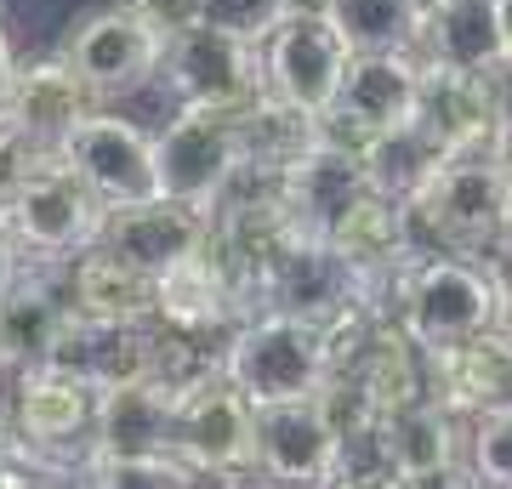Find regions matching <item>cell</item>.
<instances>
[{
    "mask_svg": "<svg viewBox=\"0 0 512 489\" xmlns=\"http://www.w3.org/2000/svg\"><path fill=\"white\" fill-rule=\"evenodd\" d=\"M512 182L495 171L490 148L478 154H439L427 177L404 194L410 245L416 256H490L501 245Z\"/></svg>",
    "mask_w": 512,
    "mask_h": 489,
    "instance_id": "cell-1",
    "label": "cell"
},
{
    "mask_svg": "<svg viewBox=\"0 0 512 489\" xmlns=\"http://www.w3.org/2000/svg\"><path fill=\"white\" fill-rule=\"evenodd\" d=\"M171 455L211 484L256 478V410L228 381L222 359L171 399Z\"/></svg>",
    "mask_w": 512,
    "mask_h": 489,
    "instance_id": "cell-2",
    "label": "cell"
},
{
    "mask_svg": "<svg viewBox=\"0 0 512 489\" xmlns=\"http://www.w3.org/2000/svg\"><path fill=\"white\" fill-rule=\"evenodd\" d=\"M222 370L245 393L251 410L285 404V399H313L330 376L319 325L291 319V313H251V319H239L234 336L222 342Z\"/></svg>",
    "mask_w": 512,
    "mask_h": 489,
    "instance_id": "cell-3",
    "label": "cell"
},
{
    "mask_svg": "<svg viewBox=\"0 0 512 489\" xmlns=\"http://www.w3.org/2000/svg\"><path fill=\"white\" fill-rule=\"evenodd\" d=\"M103 222H109V205L97 200L52 148V154H40V165L18 188L0 234L23 251V262H57L63 268L80 251L103 245Z\"/></svg>",
    "mask_w": 512,
    "mask_h": 489,
    "instance_id": "cell-4",
    "label": "cell"
},
{
    "mask_svg": "<svg viewBox=\"0 0 512 489\" xmlns=\"http://www.w3.org/2000/svg\"><path fill=\"white\" fill-rule=\"evenodd\" d=\"M399 325L421 353L495 330V279L484 256H416L404 273Z\"/></svg>",
    "mask_w": 512,
    "mask_h": 489,
    "instance_id": "cell-5",
    "label": "cell"
},
{
    "mask_svg": "<svg viewBox=\"0 0 512 489\" xmlns=\"http://www.w3.org/2000/svg\"><path fill=\"white\" fill-rule=\"evenodd\" d=\"M160 80L177 97V109H245L268 91L262 74V40H245L217 23H194L165 40Z\"/></svg>",
    "mask_w": 512,
    "mask_h": 489,
    "instance_id": "cell-6",
    "label": "cell"
},
{
    "mask_svg": "<svg viewBox=\"0 0 512 489\" xmlns=\"http://www.w3.org/2000/svg\"><path fill=\"white\" fill-rule=\"evenodd\" d=\"M239 109H177L154 131L160 194L211 217L239 177Z\"/></svg>",
    "mask_w": 512,
    "mask_h": 489,
    "instance_id": "cell-7",
    "label": "cell"
},
{
    "mask_svg": "<svg viewBox=\"0 0 512 489\" xmlns=\"http://www.w3.org/2000/svg\"><path fill=\"white\" fill-rule=\"evenodd\" d=\"M57 160L109 205H143L160 200V165H154V131H143L137 120H126L120 109L86 114L80 126L57 143Z\"/></svg>",
    "mask_w": 512,
    "mask_h": 489,
    "instance_id": "cell-8",
    "label": "cell"
},
{
    "mask_svg": "<svg viewBox=\"0 0 512 489\" xmlns=\"http://www.w3.org/2000/svg\"><path fill=\"white\" fill-rule=\"evenodd\" d=\"M421 109V57L416 52H376L353 57L348 80L336 91V109L319 120V137L365 154L376 137L399 126H416Z\"/></svg>",
    "mask_w": 512,
    "mask_h": 489,
    "instance_id": "cell-9",
    "label": "cell"
},
{
    "mask_svg": "<svg viewBox=\"0 0 512 489\" xmlns=\"http://www.w3.org/2000/svg\"><path fill=\"white\" fill-rule=\"evenodd\" d=\"M57 52L69 57L74 74L109 103V97H131L148 80H160L165 35H154L131 6H103V12H86L80 23H69Z\"/></svg>",
    "mask_w": 512,
    "mask_h": 489,
    "instance_id": "cell-10",
    "label": "cell"
},
{
    "mask_svg": "<svg viewBox=\"0 0 512 489\" xmlns=\"http://www.w3.org/2000/svg\"><path fill=\"white\" fill-rule=\"evenodd\" d=\"M512 103V69H444L421 63L416 126L439 143V154H478L490 148L495 126Z\"/></svg>",
    "mask_w": 512,
    "mask_h": 489,
    "instance_id": "cell-11",
    "label": "cell"
},
{
    "mask_svg": "<svg viewBox=\"0 0 512 489\" xmlns=\"http://www.w3.org/2000/svg\"><path fill=\"white\" fill-rule=\"evenodd\" d=\"M348 63H353V52L342 46L330 18H279V29L262 40L268 91L296 103L313 120H325L336 109V91L348 80Z\"/></svg>",
    "mask_w": 512,
    "mask_h": 489,
    "instance_id": "cell-12",
    "label": "cell"
},
{
    "mask_svg": "<svg viewBox=\"0 0 512 489\" xmlns=\"http://www.w3.org/2000/svg\"><path fill=\"white\" fill-rule=\"evenodd\" d=\"M256 478L274 489H330L336 427L319 399H285L256 410Z\"/></svg>",
    "mask_w": 512,
    "mask_h": 489,
    "instance_id": "cell-13",
    "label": "cell"
},
{
    "mask_svg": "<svg viewBox=\"0 0 512 489\" xmlns=\"http://www.w3.org/2000/svg\"><path fill=\"white\" fill-rule=\"evenodd\" d=\"M353 296H359V273L330 251V239L302 234L262 268L256 313H291V319H308V325H330Z\"/></svg>",
    "mask_w": 512,
    "mask_h": 489,
    "instance_id": "cell-14",
    "label": "cell"
},
{
    "mask_svg": "<svg viewBox=\"0 0 512 489\" xmlns=\"http://www.w3.org/2000/svg\"><path fill=\"white\" fill-rule=\"evenodd\" d=\"M69 319H74V302H69L63 268L57 262H23L18 279L0 290V364H6V376L52 359Z\"/></svg>",
    "mask_w": 512,
    "mask_h": 489,
    "instance_id": "cell-15",
    "label": "cell"
},
{
    "mask_svg": "<svg viewBox=\"0 0 512 489\" xmlns=\"http://www.w3.org/2000/svg\"><path fill=\"white\" fill-rule=\"evenodd\" d=\"M427 399L456 421L490 416L512 404V342L501 330H478L467 342L427 353Z\"/></svg>",
    "mask_w": 512,
    "mask_h": 489,
    "instance_id": "cell-16",
    "label": "cell"
},
{
    "mask_svg": "<svg viewBox=\"0 0 512 489\" xmlns=\"http://www.w3.org/2000/svg\"><path fill=\"white\" fill-rule=\"evenodd\" d=\"M103 109V97H97L80 74H74V63L63 52H46V57H29V63H18V74H12V91H6V120L29 137L35 148H46L52 154L63 137H69L86 114Z\"/></svg>",
    "mask_w": 512,
    "mask_h": 489,
    "instance_id": "cell-17",
    "label": "cell"
},
{
    "mask_svg": "<svg viewBox=\"0 0 512 489\" xmlns=\"http://www.w3.org/2000/svg\"><path fill=\"white\" fill-rule=\"evenodd\" d=\"M239 319H245V313H239L234 279L222 273V262L205 251V245L154 273V325L188 330V336L222 347L234 336Z\"/></svg>",
    "mask_w": 512,
    "mask_h": 489,
    "instance_id": "cell-18",
    "label": "cell"
},
{
    "mask_svg": "<svg viewBox=\"0 0 512 489\" xmlns=\"http://www.w3.org/2000/svg\"><path fill=\"white\" fill-rule=\"evenodd\" d=\"M279 188H285V205H291L296 228L325 239L330 228H336V217H342L359 194H370L376 182H370V171H365V154H353V148L319 137L302 160L279 171Z\"/></svg>",
    "mask_w": 512,
    "mask_h": 489,
    "instance_id": "cell-19",
    "label": "cell"
},
{
    "mask_svg": "<svg viewBox=\"0 0 512 489\" xmlns=\"http://www.w3.org/2000/svg\"><path fill=\"white\" fill-rule=\"evenodd\" d=\"M46 364H63L74 376H86L97 393L154 381V325H92V319L74 313Z\"/></svg>",
    "mask_w": 512,
    "mask_h": 489,
    "instance_id": "cell-20",
    "label": "cell"
},
{
    "mask_svg": "<svg viewBox=\"0 0 512 489\" xmlns=\"http://www.w3.org/2000/svg\"><path fill=\"white\" fill-rule=\"evenodd\" d=\"M69 302L92 325H154V273L126 262L109 245H92L74 262H63Z\"/></svg>",
    "mask_w": 512,
    "mask_h": 489,
    "instance_id": "cell-21",
    "label": "cell"
},
{
    "mask_svg": "<svg viewBox=\"0 0 512 489\" xmlns=\"http://www.w3.org/2000/svg\"><path fill=\"white\" fill-rule=\"evenodd\" d=\"M205 234H211V217L165 200V194L160 200H143V205H114L109 222H103V245L120 251L126 262H137L143 273H160L177 256L200 251Z\"/></svg>",
    "mask_w": 512,
    "mask_h": 489,
    "instance_id": "cell-22",
    "label": "cell"
},
{
    "mask_svg": "<svg viewBox=\"0 0 512 489\" xmlns=\"http://www.w3.org/2000/svg\"><path fill=\"white\" fill-rule=\"evenodd\" d=\"M342 376H353V387L365 393V404L387 421L404 416V410H416V404H427V353L410 342V330L399 319H382V325L370 330L365 353Z\"/></svg>",
    "mask_w": 512,
    "mask_h": 489,
    "instance_id": "cell-23",
    "label": "cell"
},
{
    "mask_svg": "<svg viewBox=\"0 0 512 489\" xmlns=\"http://www.w3.org/2000/svg\"><path fill=\"white\" fill-rule=\"evenodd\" d=\"M325 239H330V251L342 256L359 279H365V273H387V268L416 262L404 200H399V194H382V188L359 194V200L336 217V228H330Z\"/></svg>",
    "mask_w": 512,
    "mask_h": 489,
    "instance_id": "cell-24",
    "label": "cell"
},
{
    "mask_svg": "<svg viewBox=\"0 0 512 489\" xmlns=\"http://www.w3.org/2000/svg\"><path fill=\"white\" fill-rule=\"evenodd\" d=\"M171 399L160 381H131L97 399L92 455L131 461V455H171Z\"/></svg>",
    "mask_w": 512,
    "mask_h": 489,
    "instance_id": "cell-25",
    "label": "cell"
},
{
    "mask_svg": "<svg viewBox=\"0 0 512 489\" xmlns=\"http://www.w3.org/2000/svg\"><path fill=\"white\" fill-rule=\"evenodd\" d=\"M421 63H444V69H501V23H495V0H444L439 12L421 18L416 40Z\"/></svg>",
    "mask_w": 512,
    "mask_h": 489,
    "instance_id": "cell-26",
    "label": "cell"
},
{
    "mask_svg": "<svg viewBox=\"0 0 512 489\" xmlns=\"http://www.w3.org/2000/svg\"><path fill=\"white\" fill-rule=\"evenodd\" d=\"M234 120H239V165L245 171H274L279 177L285 165H296L319 143V120L302 114L296 103H285V97H274V91L251 97Z\"/></svg>",
    "mask_w": 512,
    "mask_h": 489,
    "instance_id": "cell-27",
    "label": "cell"
},
{
    "mask_svg": "<svg viewBox=\"0 0 512 489\" xmlns=\"http://www.w3.org/2000/svg\"><path fill=\"white\" fill-rule=\"evenodd\" d=\"M393 467L399 478H433V472L461 467V421L433 399L393 416Z\"/></svg>",
    "mask_w": 512,
    "mask_h": 489,
    "instance_id": "cell-28",
    "label": "cell"
},
{
    "mask_svg": "<svg viewBox=\"0 0 512 489\" xmlns=\"http://www.w3.org/2000/svg\"><path fill=\"white\" fill-rule=\"evenodd\" d=\"M336 35L353 57H376V52H416L421 40V12L416 0H336Z\"/></svg>",
    "mask_w": 512,
    "mask_h": 489,
    "instance_id": "cell-29",
    "label": "cell"
},
{
    "mask_svg": "<svg viewBox=\"0 0 512 489\" xmlns=\"http://www.w3.org/2000/svg\"><path fill=\"white\" fill-rule=\"evenodd\" d=\"M80 489H200V478L177 455H131V461L92 455L80 472Z\"/></svg>",
    "mask_w": 512,
    "mask_h": 489,
    "instance_id": "cell-30",
    "label": "cell"
},
{
    "mask_svg": "<svg viewBox=\"0 0 512 489\" xmlns=\"http://www.w3.org/2000/svg\"><path fill=\"white\" fill-rule=\"evenodd\" d=\"M461 455H467V467H473L467 478H473L478 489H507L512 484V404L467 421Z\"/></svg>",
    "mask_w": 512,
    "mask_h": 489,
    "instance_id": "cell-31",
    "label": "cell"
},
{
    "mask_svg": "<svg viewBox=\"0 0 512 489\" xmlns=\"http://www.w3.org/2000/svg\"><path fill=\"white\" fill-rule=\"evenodd\" d=\"M40 154H46V148H35L6 114H0V222H6L12 200H18V188L29 182V171L40 165Z\"/></svg>",
    "mask_w": 512,
    "mask_h": 489,
    "instance_id": "cell-32",
    "label": "cell"
},
{
    "mask_svg": "<svg viewBox=\"0 0 512 489\" xmlns=\"http://www.w3.org/2000/svg\"><path fill=\"white\" fill-rule=\"evenodd\" d=\"M279 0H205V23L217 29H234L245 40H268L279 29Z\"/></svg>",
    "mask_w": 512,
    "mask_h": 489,
    "instance_id": "cell-33",
    "label": "cell"
},
{
    "mask_svg": "<svg viewBox=\"0 0 512 489\" xmlns=\"http://www.w3.org/2000/svg\"><path fill=\"white\" fill-rule=\"evenodd\" d=\"M126 6L165 40L183 35V29H194V23H205V0H126Z\"/></svg>",
    "mask_w": 512,
    "mask_h": 489,
    "instance_id": "cell-34",
    "label": "cell"
},
{
    "mask_svg": "<svg viewBox=\"0 0 512 489\" xmlns=\"http://www.w3.org/2000/svg\"><path fill=\"white\" fill-rule=\"evenodd\" d=\"M490 279H495V330L512 342V251H490Z\"/></svg>",
    "mask_w": 512,
    "mask_h": 489,
    "instance_id": "cell-35",
    "label": "cell"
},
{
    "mask_svg": "<svg viewBox=\"0 0 512 489\" xmlns=\"http://www.w3.org/2000/svg\"><path fill=\"white\" fill-rule=\"evenodd\" d=\"M490 160H495V171L512 182V103H507V114H501V126H495V137H490Z\"/></svg>",
    "mask_w": 512,
    "mask_h": 489,
    "instance_id": "cell-36",
    "label": "cell"
},
{
    "mask_svg": "<svg viewBox=\"0 0 512 489\" xmlns=\"http://www.w3.org/2000/svg\"><path fill=\"white\" fill-rule=\"evenodd\" d=\"M279 12H285V18H330L336 0H279Z\"/></svg>",
    "mask_w": 512,
    "mask_h": 489,
    "instance_id": "cell-37",
    "label": "cell"
},
{
    "mask_svg": "<svg viewBox=\"0 0 512 489\" xmlns=\"http://www.w3.org/2000/svg\"><path fill=\"white\" fill-rule=\"evenodd\" d=\"M12 74H18V52H12V40L0 29V109H6V91H12Z\"/></svg>",
    "mask_w": 512,
    "mask_h": 489,
    "instance_id": "cell-38",
    "label": "cell"
},
{
    "mask_svg": "<svg viewBox=\"0 0 512 489\" xmlns=\"http://www.w3.org/2000/svg\"><path fill=\"white\" fill-rule=\"evenodd\" d=\"M18 268H23V251H18V245H12L6 234H0V290L18 279Z\"/></svg>",
    "mask_w": 512,
    "mask_h": 489,
    "instance_id": "cell-39",
    "label": "cell"
},
{
    "mask_svg": "<svg viewBox=\"0 0 512 489\" xmlns=\"http://www.w3.org/2000/svg\"><path fill=\"white\" fill-rule=\"evenodd\" d=\"M495 23H501V57L512 69V0H495Z\"/></svg>",
    "mask_w": 512,
    "mask_h": 489,
    "instance_id": "cell-40",
    "label": "cell"
},
{
    "mask_svg": "<svg viewBox=\"0 0 512 489\" xmlns=\"http://www.w3.org/2000/svg\"><path fill=\"white\" fill-rule=\"evenodd\" d=\"M330 489H410V478H353V484H330Z\"/></svg>",
    "mask_w": 512,
    "mask_h": 489,
    "instance_id": "cell-41",
    "label": "cell"
},
{
    "mask_svg": "<svg viewBox=\"0 0 512 489\" xmlns=\"http://www.w3.org/2000/svg\"><path fill=\"white\" fill-rule=\"evenodd\" d=\"M0 489H35V478H29V472L18 467V455H12V467L0 472Z\"/></svg>",
    "mask_w": 512,
    "mask_h": 489,
    "instance_id": "cell-42",
    "label": "cell"
},
{
    "mask_svg": "<svg viewBox=\"0 0 512 489\" xmlns=\"http://www.w3.org/2000/svg\"><path fill=\"white\" fill-rule=\"evenodd\" d=\"M12 455H18V438H12V427L0 421V472L12 467Z\"/></svg>",
    "mask_w": 512,
    "mask_h": 489,
    "instance_id": "cell-43",
    "label": "cell"
},
{
    "mask_svg": "<svg viewBox=\"0 0 512 489\" xmlns=\"http://www.w3.org/2000/svg\"><path fill=\"white\" fill-rule=\"evenodd\" d=\"M495 251H512V194H507V217H501V245Z\"/></svg>",
    "mask_w": 512,
    "mask_h": 489,
    "instance_id": "cell-44",
    "label": "cell"
},
{
    "mask_svg": "<svg viewBox=\"0 0 512 489\" xmlns=\"http://www.w3.org/2000/svg\"><path fill=\"white\" fill-rule=\"evenodd\" d=\"M439 6H444V0H416V12H421V18H427V12H439Z\"/></svg>",
    "mask_w": 512,
    "mask_h": 489,
    "instance_id": "cell-45",
    "label": "cell"
},
{
    "mask_svg": "<svg viewBox=\"0 0 512 489\" xmlns=\"http://www.w3.org/2000/svg\"><path fill=\"white\" fill-rule=\"evenodd\" d=\"M35 489H80V484H35Z\"/></svg>",
    "mask_w": 512,
    "mask_h": 489,
    "instance_id": "cell-46",
    "label": "cell"
},
{
    "mask_svg": "<svg viewBox=\"0 0 512 489\" xmlns=\"http://www.w3.org/2000/svg\"><path fill=\"white\" fill-rule=\"evenodd\" d=\"M245 484H251V478H239V484H222V489H245Z\"/></svg>",
    "mask_w": 512,
    "mask_h": 489,
    "instance_id": "cell-47",
    "label": "cell"
},
{
    "mask_svg": "<svg viewBox=\"0 0 512 489\" xmlns=\"http://www.w3.org/2000/svg\"><path fill=\"white\" fill-rule=\"evenodd\" d=\"M0 370H6V364H0Z\"/></svg>",
    "mask_w": 512,
    "mask_h": 489,
    "instance_id": "cell-48",
    "label": "cell"
},
{
    "mask_svg": "<svg viewBox=\"0 0 512 489\" xmlns=\"http://www.w3.org/2000/svg\"><path fill=\"white\" fill-rule=\"evenodd\" d=\"M507 489H512V484H507Z\"/></svg>",
    "mask_w": 512,
    "mask_h": 489,
    "instance_id": "cell-49",
    "label": "cell"
}]
</instances>
